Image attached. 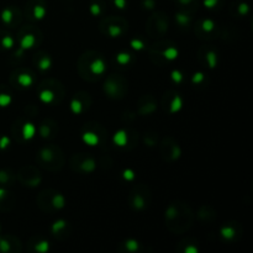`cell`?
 Masks as SVG:
<instances>
[{"label": "cell", "instance_id": "obj_17", "mask_svg": "<svg viewBox=\"0 0 253 253\" xmlns=\"http://www.w3.org/2000/svg\"><path fill=\"white\" fill-rule=\"evenodd\" d=\"M123 34V29L120 26H116V25H111L109 26V35L111 37H119Z\"/></svg>", "mask_w": 253, "mask_h": 253}, {"label": "cell", "instance_id": "obj_33", "mask_svg": "<svg viewBox=\"0 0 253 253\" xmlns=\"http://www.w3.org/2000/svg\"><path fill=\"white\" fill-rule=\"evenodd\" d=\"M192 81H193V83H195V84L202 83V82L204 81V74H203L202 72H198V73H195L194 76L192 77Z\"/></svg>", "mask_w": 253, "mask_h": 253}, {"label": "cell", "instance_id": "obj_45", "mask_svg": "<svg viewBox=\"0 0 253 253\" xmlns=\"http://www.w3.org/2000/svg\"><path fill=\"white\" fill-rule=\"evenodd\" d=\"M5 195H6V190L2 189V188H0V200L4 199Z\"/></svg>", "mask_w": 253, "mask_h": 253}, {"label": "cell", "instance_id": "obj_43", "mask_svg": "<svg viewBox=\"0 0 253 253\" xmlns=\"http://www.w3.org/2000/svg\"><path fill=\"white\" fill-rule=\"evenodd\" d=\"M175 209L173 207H170L169 209H168V211H167V217H173V216H175Z\"/></svg>", "mask_w": 253, "mask_h": 253}, {"label": "cell", "instance_id": "obj_25", "mask_svg": "<svg viewBox=\"0 0 253 253\" xmlns=\"http://www.w3.org/2000/svg\"><path fill=\"white\" fill-rule=\"evenodd\" d=\"M130 44L135 51H140V49L145 48V43H143L142 41H140V40H132V41L130 42Z\"/></svg>", "mask_w": 253, "mask_h": 253}, {"label": "cell", "instance_id": "obj_31", "mask_svg": "<svg viewBox=\"0 0 253 253\" xmlns=\"http://www.w3.org/2000/svg\"><path fill=\"white\" fill-rule=\"evenodd\" d=\"M123 177L125 180H132L135 179V172L131 169H125L123 172Z\"/></svg>", "mask_w": 253, "mask_h": 253}, {"label": "cell", "instance_id": "obj_44", "mask_svg": "<svg viewBox=\"0 0 253 253\" xmlns=\"http://www.w3.org/2000/svg\"><path fill=\"white\" fill-rule=\"evenodd\" d=\"M185 253H198V249L194 246H189L184 250Z\"/></svg>", "mask_w": 253, "mask_h": 253}, {"label": "cell", "instance_id": "obj_5", "mask_svg": "<svg viewBox=\"0 0 253 253\" xmlns=\"http://www.w3.org/2000/svg\"><path fill=\"white\" fill-rule=\"evenodd\" d=\"M83 141L88 146H96L99 145V137L94 132H85L83 133Z\"/></svg>", "mask_w": 253, "mask_h": 253}, {"label": "cell", "instance_id": "obj_11", "mask_svg": "<svg viewBox=\"0 0 253 253\" xmlns=\"http://www.w3.org/2000/svg\"><path fill=\"white\" fill-rule=\"evenodd\" d=\"M178 54H179V52H178V49L174 48V47H169V48H167L163 52V56H165V58H167L168 61L175 59L178 57Z\"/></svg>", "mask_w": 253, "mask_h": 253}, {"label": "cell", "instance_id": "obj_18", "mask_svg": "<svg viewBox=\"0 0 253 253\" xmlns=\"http://www.w3.org/2000/svg\"><path fill=\"white\" fill-rule=\"evenodd\" d=\"M12 11L10 9H4L1 11V20L5 22V24H10L12 20Z\"/></svg>", "mask_w": 253, "mask_h": 253}, {"label": "cell", "instance_id": "obj_27", "mask_svg": "<svg viewBox=\"0 0 253 253\" xmlns=\"http://www.w3.org/2000/svg\"><path fill=\"white\" fill-rule=\"evenodd\" d=\"M175 19H177V21L179 22L180 25H187L188 22H189V16H188L187 14H182V12L177 14Z\"/></svg>", "mask_w": 253, "mask_h": 253}, {"label": "cell", "instance_id": "obj_46", "mask_svg": "<svg viewBox=\"0 0 253 253\" xmlns=\"http://www.w3.org/2000/svg\"><path fill=\"white\" fill-rule=\"evenodd\" d=\"M178 1H179L180 4H184V5H187V4H190V2H192L193 0H178Z\"/></svg>", "mask_w": 253, "mask_h": 253}, {"label": "cell", "instance_id": "obj_42", "mask_svg": "<svg viewBox=\"0 0 253 253\" xmlns=\"http://www.w3.org/2000/svg\"><path fill=\"white\" fill-rule=\"evenodd\" d=\"M41 135L43 136V137H47V136L49 135V128L47 127V126H42V127H41Z\"/></svg>", "mask_w": 253, "mask_h": 253}, {"label": "cell", "instance_id": "obj_24", "mask_svg": "<svg viewBox=\"0 0 253 253\" xmlns=\"http://www.w3.org/2000/svg\"><path fill=\"white\" fill-rule=\"evenodd\" d=\"M64 227H66V221L64 220H58V221H56L52 225V232H58L59 230L64 229Z\"/></svg>", "mask_w": 253, "mask_h": 253}, {"label": "cell", "instance_id": "obj_29", "mask_svg": "<svg viewBox=\"0 0 253 253\" xmlns=\"http://www.w3.org/2000/svg\"><path fill=\"white\" fill-rule=\"evenodd\" d=\"M133 207L138 210L143 209V208H145V200L141 197H136L135 200H133Z\"/></svg>", "mask_w": 253, "mask_h": 253}, {"label": "cell", "instance_id": "obj_9", "mask_svg": "<svg viewBox=\"0 0 253 253\" xmlns=\"http://www.w3.org/2000/svg\"><path fill=\"white\" fill-rule=\"evenodd\" d=\"M46 7L43 5H36L34 7V16L36 17L37 20H42L44 16H46Z\"/></svg>", "mask_w": 253, "mask_h": 253}, {"label": "cell", "instance_id": "obj_34", "mask_svg": "<svg viewBox=\"0 0 253 253\" xmlns=\"http://www.w3.org/2000/svg\"><path fill=\"white\" fill-rule=\"evenodd\" d=\"M0 251L1 252H9L10 251V245L6 240L0 239Z\"/></svg>", "mask_w": 253, "mask_h": 253}, {"label": "cell", "instance_id": "obj_16", "mask_svg": "<svg viewBox=\"0 0 253 253\" xmlns=\"http://www.w3.org/2000/svg\"><path fill=\"white\" fill-rule=\"evenodd\" d=\"M51 66H52V62L48 57H43V58H41V61H40L39 63V68L41 69V71H47V69L51 68Z\"/></svg>", "mask_w": 253, "mask_h": 253}, {"label": "cell", "instance_id": "obj_37", "mask_svg": "<svg viewBox=\"0 0 253 253\" xmlns=\"http://www.w3.org/2000/svg\"><path fill=\"white\" fill-rule=\"evenodd\" d=\"M239 12L241 15H246L247 12H249V5H247L246 2H242V4H240Z\"/></svg>", "mask_w": 253, "mask_h": 253}, {"label": "cell", "instance_id": "obj_22", "mask_svg": "<svg viewBox=\"0 0 253 253\" xmlns=\"http://www.w3.org/2000/svg\"><path fill=\"white\" fill-rule=\"evenodd\" d=\"M1 46L4 48H11L14 46V39L11 36H4L1 39Z\"/></svg>", "mask_w": 253, "mask_h": 253}, {"label": "cell", "instance_id": "obj_13", "mask_svg": "<svg viewBox=\"0 0 253 253\" xmlns=\"http://www.w3.org/2000/svg\"><path fill=\"white\" fill-rule=\"evenodd\" d=\"M71 109L72 111H73V114L78 115V114H81L82 110H83V105H82V103L79 100L73 99V100L71 101Z\"/></svg>", "mask_w": 253, "mask_h": 253}, {"label": "cell", "instance_id": "obj_15", "mask_svg": "<svg viewBox=\"0 0 253 253\" xmlns=\"http://www.w3.org/2000/svg\"><path fill=\"white\" fill-rule=\"evenodd\" d=\"M116 61H118V63L123 64V66H126L131 61V56L128 53H124L123 52V53H119L116 56Z\"/></svg>", "mask_w": 253, "mask_h": 253}, {"label": "cell", "instance_id": "obj_2", "mask_svg": "<svg viewBox=\"0 0 253 253\" xmlns=\"http://www.w3.org/2000/svg\"><path fill=\"white\" fill-rule=\"evenodd\" d=\"M113 140L116 146H119V147H124V146L127 145V133H126L125 130H119L118 132L114 135Z\"/></svg>", "mask_w": 253, "mask_h": 253}, {"label": "cell", "instance_id": "obj_1", "mask_svg": "<svg viewBox=\"0 0 253 253\" xmlns=\"http://www.w3.org/2000/svg\"><path fill=\"white\" fill-rule=\"evenodd\" d=\"M106 69V63L101 58H96L95 61L91 62L90 64V71L93 74H96V76H100L105 72Z\"/></svg>", "mask_w": 253, "mask_h": 253}, {"label": "cell", "instance_id": "obj_20", "mask_svg": "<svg viewBox=\"0 0 253 253\" xmlns=\"http://www.w3.org/2000/svg\"><path fill=\"white\" fill-rule=\"evenodd\" d=\"M125 246L130 252H136L138 250V242L136 241V240H132V239L127 240V241L125 242Z\"/></svg>", "mask_w": 253, "mask_h": 253}, {"label": "cell", "instance_id": "obj_23", "mask_svg": "<svg viewBox=\"0 0 253 253\" xmlns=\"http://www.w3.org/2000/svg\"><path fill=\"white\" fill-rule=\"evenodd\" d=\"M203 30H204V31H207V32H210V31H212V30H214V27H215V22L212 21V20H204V21H203Z\"/></svg>", "mask_w": 253, "mask_h": 253}, {"label": "cell", "instance_id": "obj_40", "mask_svg": "<svg viewBox=\"0 0 253 253\" xmlns=\"http://www.w3.org/2000/svg\"><path fill=\"white\" fill-rule=\"evenodd\" d=\"M180 153H182V151H180L179 147H174L173 148V155L172 157L174 158V160H177V158L180 157Z\"/></svg>", "mask_w": 253, "mask_h": 253}, {"label": "cell", "instance_id": "obj_4", "mask_svg": "<svg viewBox=\"0 0 253 253\" xmlns=\"http://www.w3.org/2000/svg\"><path fill=\"white\" fill-rule=\"evenodd\" d=\"M35 42H36V39H35L34 35H25L21 41H20V46H21L22 49H29L34 46Z\"/></svg>", "mask_w": 253, "mask_h": 253}, {"label": "cell", "instance_id": "obj_19", "mask_svg": "<svg viewBox=\"0 0 253 253\" xmlns=\"http://www.w3.org/2000/svg\"><path fill=\"white\" fill-rule=\"evenodd\" d=\"M12 98L9 94H0V106L5 108V106H9L11 104Z\"/></svg>", "mask_w": 253, "mask_h": 253}, {"label": "cell", "instance_id": "obj_41", "mask_svg": "<svg viewBox=\"0 0 253 253\" xmlns=\"http://www.w3.org/2000/svg\"><path fill=\"white\" fill-rule=\"evenodd\" d=\"M7 180V174L4 170H0V183H6Z\"/></svg>", "mask_w": 253, "mask_h": 253}, {"label": "cell", "instance_id": "obj_35", "mask_svg": "<svg viewBox=\"0 0 253 253\" xmlns=\"http://www.w3.org/2000/svg\"><path fill=\"white\" fill-rule=\"evenodd\" d=\"M9 145H10V138L6 137V136H2V137L0 138V150H5Z\"/></svg>", "mask_w": 253, "mask_h": 253}, {"label": "cell", "instance_id": "obj_30", "mask_svg": "<svg viewBox=\"0 0 253 253\" xmlns=\"http://www.w3.org/2000/svg\"><path fill=\"white\" fill-rule=\"evenodd\" d=\"M90 12H91V15H94V16H99V15L101 14L100 5L96 4V2H94V4H91V5H90Z\"/></svg>", "mask_w": 253, "mask_h": 253}, {"label": "cell", "instance_id": "obj_3", "mask_svg": "<svg viewBox=\"0 0 253 253\" xmlns=\"http://www.w3.org/2000/svg\"><path fill=\"white\" fill-rule=\"evenodd\" d=\"M36 133V127H35L34 124L31 123H26L22 127V136H24L25 140H31L32 137Z\"/></svg>", "mask_w": 253, "mask_h": 253}, {"label": "cell", "instance_id": "obj_8", "mask_svg": "<svg viewBox=\"0 0 253 253\" xmlns=\"http://www.w3.org/2000/svg\"><path fill=\"white\" fill-rule=\"evenodd\" d=\"M52 204H53V207L56 208V209H62V208H64V205H66V200H64L63 195L62 194L54 195L53 199H52Z\"/></svg>", "mask_w": 253, "mask_h": 253}, {"label": "cell", "instance_id": "obj_21", "mask_svg": "<svg viewBox=\"0 0 253 253\" xmlns=\"http://www.w3.org/2000/svg\"><path fill=\"white\" fill-rule=\"evenodd\" d=\"M208 58V62H209V67L210 68H215L217 64V57H216V53L215 52H209L207 56Z\"/></svg>", "mask_w": 253, "mask_h": 253}, {"label": "cell", "instance_id": "obj_14", "mask_svg": "<svg viewBox=\"0 0 253 253\" xmlns=\"http://www.w3.org/2000/svg\"><path fill=\"white\" fill-rule=\"evenodd\" d=\"M221 236L226 240H231L234 239L235 236V230L232 227L226 226V227H222L221 229Z\"/></svg>", "mask_w": 253, "mask_h": 253}, {"label": "cell", "instance_id": "obj_10", "mask_svg": "<svg viewBox=\"0 0 253 253\" xmlns=\"http://www.w3.org/2000/svg\"><path fill=\"white\" fill-rule=\"evenodd\" d=\"M40 99H41V101H43V103L49 104L53 101L54 94L52 93L51 90H42L41 93H40Z\"/></svg>", "mask_w": 253, "mask_h": 253}, {"label": "cell", "instance_id": "obj_36", "mask_svg": "<svg viewBox=\"0 0 253 253\" xmlns=\"http://www.w3.org/2000/svg\"><path fill=\"white\" fill-rule=\"evenodd\" d=\"M219 4V0H204V6L208 9H214Z\"/></svg>", "mask_w": 253, "mask_h": 253}, {"label": "cell", "instance_id": "obj_26", "mask_svg": "<svg viewBox=\"0 0 253 253\" xmlns=\"http://www.w3.org/2000/svg\"><path fill=\"white\" fill-rule=\"evenodd\" d=\"M48 249H49V244L47 241L39 242V244H37V246H36V251L42 252V253L48 251Z\"/></svg>", "mask_w": 253, "mask_h": 253}, {"label": "cell", "instance_id": "obj_7", "mask_svg": "<svg viewBox=\"0 0 253 253\" xmlns=\"http://www.w3.org/2000/svg\"><path fill=\"white\" fill-rule=\"evenodd\" d=\"M17 82H19L20 85L25 86V88H29L34 83V78L30 74H20L19 78H17Z\"/></svg>", "mask_w": 253, "mask_h": 253}, {"label": "cell", "instance_id": "obj_39", "mask_svg": "<svg viewBox=\"0 0 253 253\" xmlns=\"http://www.w3.org/2000/svg\"><path fill=\"white\" fill-rule=\"evenodd\" d=\"M143 6L146 9H153L155 7V1L153 0H143Z\"/></svg>", "mask_w": 253, "mask_h": 253}, {"label": "cell", "instance_id": "obj_28", "mask_svg": "<svg viewBox=\"0 0 253 253\" xmlns=\"http://www.w3.org/2000/svg\"><path fill=\"white\" fill-rule=\"evenodd\" d=\"M41 157L43 158L44 161H51L52 158H53V153H52V151L49 150V148H43V150L41 151Z\"/></svg>", "mask_w": 253, "mask_h": 253}, {"label": "cell", "instance_id": "obj_32", "mask_svg": "<svg viewBox=\"0 0 253 253\" xmlns=\"http://www.w3.org/2000/svg\"><path fill=\"white\" fill-rule=\"evenodd\" d=\"M170 77H172V79L174 81V83H180V82L183 81V76L179 71H173L172 73H170Z\"/></svg>", "mask_w": 253, "mask_h": 253}, {"label": "cell", "instance_id": "obj_6", "mask_svg": "<svg viewBox=\"0 0 253 253\" xmlns=\"http://www.w3.org/2000/svg\"><path fill=\"white\" fill-rule=\"evenodd\" d=\"M182 106H183L182 98H180L179 95H175L174 99H173V100H172V103H170V109H169L170 114L178 113V111H179L180 109H182Z\"/></svg>", "mask_w": 253, "mask_h": 253}, {"label": "cell", "instance_id": "obj_12", "mask_svg": "<svg viewBox=\"0 0 253 253\" xmlns=\"http://www.w3.org/2000/svg\"><path fill=\"white\" fill-rule=\"evenodd\" d=\"M82 169L85 170V172H93L95 169V161L91 160V158L85 160L82 163Z\"/></svg>", "mask_w": 253, "mask_h": 253}, {"label": "cell", "instance_id": "obj_38", "mask_svg": "<svg viewBox=\"0 0 253 253\" xmlns=\"http://www.w3.org/2000/svg\"><path fill=\"white\" fill-rule=\"evenodd\" d=\"M114 4L118 9H125L127 2H126V0H114Z\"/></svg>", "mask_w": 253, "mask_h": 253}]
</instances>
